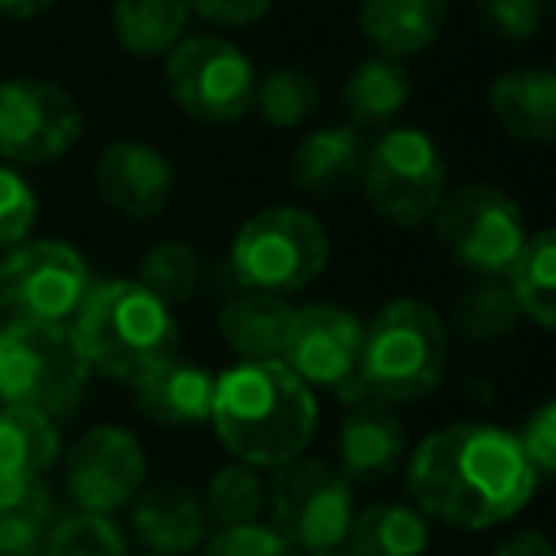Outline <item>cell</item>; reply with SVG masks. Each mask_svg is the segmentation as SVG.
I'll return each instance as SVG.
<instances>
[{"label": "cell", "mask_w": 556, "mask_h": 556, "mask_svg": "<svg viewBox=\"0 0 556 556\" xmlns=\"http://www.w3.org/2000/svg\"><path fill=\"white\" fill-rule=\"evenodd\" d=\"M538 472L510 431L450 424L408 457V495L424 518L454 530H492L533 500Z\"/></svg>", "instance_id": "obj_1"}, {"label": "cell", "mask_w": 556, "mask_h": 556, "mask_svg": "<svg viewBox=\"0 0 556 556\" xmlns=\"http://www.w3.org/2000/svg\"><path fill=\"white\" fill-rule=\"evenodd\" d=\"M210 424L240 465L282 469L317 431V396L282 363H237L214 378Z\"/></svg>", "instance_id": "obj_2"}, {"label": "cell", "mask_w": 556, "mask_h": 556, "mask_svg": "<svg viewBox=\"0 0 556 556\" xmlns=\"http://www.w3.org/2000/svg\"><path fill=\"white\" fill-rule=\"evenodd\" d=\"M73 332L88 366L123 386H138L179 348V325L172 309L149 294L138 278H111L100 287L92 282L73 317Z\"/></svg>", "instance_id": "obj_3"}, {"label": "cell", "mask_w": 556, "mask_h": 556, "mask_svg": "<svg viewBox=\"0 0 556 556\" xmlns=\"http://www.w3.org/2000/svg\"><path fill=\"white\" fill-rule=\"evenodd\" d=\"M88 366L70 320H12L0 332V401L47 419H65L85 401Z\"/></svg>", "instance_id": "obj_4"}, {"label": "cell", "mask_w": 556, "mask_h": 556, "mask_svg": "<svg viewBox=\"0 0 556 556\" xmlns=\"http://www.w3.org/2000/svg\"><path fill=\"white\" fill-rule=\"evenodd\" d=\"M446 370V325L416 298L389 302L363 328L358 378L381 404H412L434 393Z\"/></svg>", "instance_id": "obj_5"}, {"label": "cell", "mask_w": 556, "mask_h": 556, "mask_svg": "<svg viewBox=\"0 0 556 556\" xmlns=\"http://www.w3.org/2000/svg\"><path fill=\"white\" fill-rule=\"evenodd\" d=\"M232 275L244 290L294 294L317 282L328 267V232L309 210L270 206L240 225L232 237Z\"/></svg>", "instance_id": "obj_6"}, {"label": "cell", "mask_w": 556, "mask_h": 556, "mask_svg": "<svg viewBox=\"0 0 556 556\" xmlns=\"http://www.w3.org/2000/svg\"><path fill=\"white\" fill-rule=\"evenodd\" d=\"M270 530L298 553L340 548L348 541L355 518V492L351 480L336 465L317 457H298L282 465L267 488Z\"/></svg>", "instance_id": "obj_7"}, {"label": "cell", "mask_w": 556, "mask_h": 556, "mask_svg": "<svg viewBox=\"0 0 556 556\" xmlns=\"http://www.w3.org/2000/svg\"><path fill=\"white\" fill-rule=\"evenodd\" d=\"M358 187L378 217L416 229L431 222L446 194V161L424 130H389L366 149Z\"/></svg>", "instance_id": "obj_8"}, {"label": "cell", "mask_w": 556, "mask_h": 556, "mask_svg": "<svg viewBox=\"0 0 556 556\" xmlns=\"http://www.w3.org/2000/svg\"><path fill=\"white\" fill-rule=\"evenodd\" d=\"M434 232L450 260L484 278L507 275L526 244L522 210L503 191L484 184L442 194L439 210H434Z\"/></svg>", "instance_id": "obj_9"}, {"label": "cell", "mask_w": 556, "mask_h": 556, "mask_svg": "<svg viewBox=\"0 0 556 556\" xmlns=\"http://www.w3.org/2000/svg\"><path fill=\"white\" fill-rule=\"evenodd\" d=\"M92 290L88 263L58 240L16 244L0 260V313L12 320H70Z\"/></svg>", "instance_id": "obj_10"}, {"label": "cell", "mask_w": 556, "mask_h": 556, "mask_svg": "<svg viewBox=\"0 0 556 556\" xmlns=\"http://www.w3.org/2000/svg\"><path fill=\"white\" fill-rule=\"evenodd\" d=\"M168 92L199 123H237L255 103V70L232 42L199 35L168 50Z\"/></svg>", "instance_id": "obj_11"}, {"label": "cell", "mask_w": 556, "mask_h": 556, "mask_svg": "<svg viewBox=\"0 0 556 556\" xmlns=\"http://www.w3.org/2000/svg\"><path fill=\"white\" fill-rule=\"evenodd\" d=\"M85 134L80 103L54 80L12 77L0 85V156L16 164H54Z\"/></svg>", "instance_id": "obj_12"}, {"label": "cell", "mask_w": 556, "mask_h": 556, "mask_svg": "<svg viewBox=\"0 0 556 556\" xmlns=\"http://www.w3.org/2000/svg\"><path fill=\"white\" fill-rule=\"evenodd\" d=\"M358 355H363V325L355 313L340 305H305L294 309L287 351L278 363L294 370L309 389H332L340 401L363 404L370 401V393L358 378Z\"/></svg>", "instance_id": "obj_13"}, {"label": "cell", "mask_w": 556, "mask_h": 556, "mask_svg": "<svg viewBox=\"0 0 556 556\" xmlns=\"http://www.w3.org/2000/svg\"><path fill=\"white\" fill-rule=\"evenodd\" d=\"M146 488V450L126 427H92L65 454V492L88 515L126 510Z\"/></svg>", "instance_id": "obj_14"}, {"label": "cell", "mask_w": 556, "mask_h": 556, "mask_svg": "<svg viewBox=\"0 0 556 556\" xmlns=\"http://www.w3.org/2000/svg\"><path fill=\"white\" fill-rule=\"evenodd\" d=\"M172 164L146 141H111L96 161V191L126 217H156L172 199Z\"/></svg>", "instance_id": "obj_15"}, {"label": "cell", "mask_w": 556, "mask_h": 556, "mask_svg": "<svg viewBox=\"0 0 556 556\" xmlns=\"http://www.w3.org/2000/svg\"><path fill=\"white\" fill-rule=\"evenodd\" d=\"M130 530L153 556H187L206 545L210 515L199 492L184 484L141 488L130 503Z\"/></svg>", "instance_id": "obj_16"}, {"label": "cell", "mask_w": 556, "mask_h": 556, "mask_svg": "<svg viewBox=\"0 0 556 556\" xmlns=\"http://www.w3.org/2000/svg\"><path fill=\"white\" fill-rule=\"evenodd\" d=\"M404 427L396 412L381 401L351 404L343 416L340 434H336V454H340V472L358 484H378L396 472L404 462Z\"/></svg>", "instance_id": "obj_17"}, {"label": "cell", "mask_w": 556, "mask_h": 556, "mask_svg": "<svg viewBox=\"0 0 556 556\" xmlns=\"http://www.w3.org/2000/svg\"><path fill=\"white\" fill-rule=\"evenodd\" d=\"M134 389L141 416H149L161 427H199L210 424L214 408V374L202 370L199 363L172 355L156 370H149Z\"/></svg>", "instance_id": "obj_18"}, {"label": "cell", "mask_w": 556, "mask_h": 556, "mask_svg": "<svg viewBox=\"0 0 556 556\" xmlns=\"http://www.w3.org/2000/svg\"><path fill=\"white\" fill-rule=\"evenodd\" d=\"M294 325V305L278 294L244 290L217 313V332L240 363H278Z\"/></svg>", "instance_id": "obj_19"}, {"label": "cell", "mask_w": 556, "mask_h": 556, "mask_svg": "<svg viewBox=\"0 0 556 556\" xmlns=\"http://www.w3.org/2000/svg\"><path fill=\"white\" fill-rule=\"evenodd\" d=\"M366 141L355 126H325V130H313L309 138L298 146L294 164H290V176L294 187L305 194H320V199H336V194H348L363 179L366 164Z\"/></svg>", "instance_id": "obj_20"}, {"label": "cell", "mask_w": 556, "mask_h": 556, "mask_svg": "<svg viewBox=\"0 0 556 556\" xmlns=\"http://www.w3.org/2000/svg\"><path fill=\"white\" fill-rule=\"evenodd\" d=\"M488 108L518 141L545 146L556 134V77L545 70H510L492 80Z\"/></svg>", "instance_id": "obj_21"}, {"label": "cell", "mask_w": 556, "mask_h": 556, "mask_svg": "<svg viewBox=\"0 0 556 556\" xmlns=\"http://www.w3.org/2000/svg\"><path fill=\"white\" fill-rule=\"evenodd\" d=\"M450 0H363L358 27L386 58H412L442 35Z\"/></svg>", "instance_id": "obj_22"}, {"label": "cell", "mask_w": 556, "mask_h": 556, "mask_svg": "<svg viewBox=\"0 0 556 556\" xmlns=\"http://www.w3.org/2000/svg\"><path fill=\"white\" fill-rule=\"evenodd\" d=\"M58 457H62V439L54 419L24 408H0V488L4 492L42 484Z\"/></svg>", "instance_id": "obj_23"}, {"label": "cell", "mask_w": 556, "mask_h": 556, "mask_svg": "<svg viewBox=\"0 0 556 556\" xmlns=\"http://www.w3.org/2000/svg\"><path fill=\"white\" fill-rule=\"evenodd\" d=\"M431 530L408 503H370L355 510L348 530V556H427Z\"/></svg>", "instance_id": "obj_24"}, {"label": "cell", "mask_w": 556, "mask_h": 556, "mask_svg": "<svg viewBox=\"0 0 556 556\" xmlns=\"http://www.w3.org/2000/svg\"><path fill=\"white\" fill-rule=\"evenodd\" d=\"M191 24V4L187 0H115L111 27L123 50L134 58H161L184 42Z\"/></svg>", "instance_id": "obj_25"}, {"label": "cell", "mask_w": 556, "mask_h": 556, "mask_svg": "<svg viewBox=\"0 0 556 556\" xmlns=\"http://www.w3.org/2000/svg\"><path fill=\"white\" fill-rule=\"evenodd\" d=\"M412 100V77L396 58H366L351 73L343 88V108H348L355 130L366 126H389Z\"/></svg>", "instance_id": "obj_26"}, {"label": "cell", "mask_w": 556, "mask_h": 556, "mask_svg": "<svg viewBox=\"0 0 556 556\" xmlns=\"http://www.w3.org/2000/svg\"><path fill=\"white\" fill-rule=\"evenodd\" d=\"M510 298L518 313L530 317L538 328H556V237L548 229L526 237L518 260L510 263Z\"/></svg>", "instance_id": "obj_27"}, {"label": "cell", "mask_w": 556, "mask_h": 556, "mask_svg": "<svg viewBox=\"0 0 556 556\" xmlns=\"http://www.w3.org/2000/svg\"><path fill=\"white\" fill-rule=\"evenodd\" d=\"M54 522L58 507L47 484L12 492L0 503V556H42Z\"/></svg>", "instance_id": "obj_28"}, {"label": "cell", "mask_w": 556, "mask_h": 556, "mask_svg": "<svg viewBox=\"0 0 556 556\" xmlns=\"http://www.w3.org/2000/svg\"><path fill=\"white\" fill-rule=\"evenodd\" d=\"M206 515L217 526H248L260 522V515L267 510V484L252 465L229 462L210 477L206 484Z\"/></svg>", "instance_id": "obj_29"}, {"label": "cell", "mask_w": 556, "mask_h": 556, "mask_svg": "<svg viewBox=\"0 0 556 556\" xmlns=\"http://www.w3.org/2000/svg\"><path fill=\"white\" fill-rule=\"evenodd\" d=\"M199 275H202V260L187 240H161L141 260L138 282L172 309V305L191 302L194 287H199Z\"/></svg>", "instance_id": "obj_30"}, {"label": "cell", "mask_w": 556, "mask_h": 556, "mask_svg": "<svg viewBox=\"0 0 556 556\" xmlns=\"http://www.w3.org/2000/svg\"><path fill=\"white\" fill-rule=\"evenodd\" d=\"M317 80L302 70H270L263 80H255V108L275 130L302 126L317 111Z\"/></svg>", "instance_id": "obj_31"}, {"label": "cell", "mask_w": 556, "mask_h": 556, "mask_svg": "<svg viewBox=\"0 0 556 556\" xmlns=\"http://www.w3.org/2000/svg\"><path fill=\"white\" fill-rule=\"evenodd\" d=\"M522 313L503 282H480L457 302V332L472 343H500L518 328Z\"/></svg>", "instance_id": "obj_32"}, {"label": "cell", "mask_w": 556, "mask_h": 556, "mask_svg": "<svg viewBox=\"0 0 556 556\" xmlns=\"http://www.w3.org/2000/svg\"><path fill=\"white\" fill-rule=\"evenodd\" d=\"M42 556H126V538L108 515H58Z\"/></svg>", "instance_id": "obj_33"}, {"label": "cell", "mask_w": 556, "mask_h": 556, "mask_svg": "<svg viewBox=\"0 0 556 556\" xmlns=\"http://www.w3.org/2000/svg\"><path fill=\"white\" fill-rule=\"evenodd\" d=\"M35 214H39V199H35L31 184L20 172L0 168V252L24 244Z\"/></svg>", "instance_id": "obj_34"}, {"label": "cell", "mask_w": 556, "mask_h": 556, "mask_svg": "<svg viewBox=\"0 0 556 556\" xmlns=\"http://www.w3.org/2000/svg\"><path fill=\"white\" fill-rule=\"evenodd\" d=\"M477 16L495 39L526 42L545 24V0H477Z\"/></svg>", "instance_id": "obj_35"}, {"label": "cell", "mask_w": 556, "mask_h": 556, "mask_svg": "<svg viewBox=\"0 0 556 556\" xmlns=\"http://www.w3.org/2000/svg\"><path fill=\"white\" fill-rule=\"evenodd\" d=\"M202 556H302L290 541L278 538L270 526L248 522V526H222L210 533Z\"/></svg>", "instance_id": "obj_36"}, {"label": "cell", "mask_w": 556, "mask_h": 556, "mask_svg": "<svg viewBox=\"0 0 556 556\" xmlns=\"http://www.w3.org/2000/svg\"><path fill=\"white\" fill-rule=\"evenodd\" d=\"M522 446L526 462L533 465L538 477H553L556 472V404L545 401L530 419H526L522 434H515Z\"/></svg>", "instance_id": "obj_37"}, {"label": "cell", "mask_w": 556, "mask_h": 556, "mask_svg": "<svg viewBox=\"0 0 556 556\" xmlns=\"http://www.w3.org/2000/svg\"><path fill=\"white\" fill-rule=\"evenodd\" d=\"M187 4H191V12H199L202 20H210V24L248 27L267 16L275 0H187Z\"/></svg>", "instance_id": "obj_38"}, {"label": "cell", "mask_w": 556, "mask_h": 556, "mask_svg": "<svg viewBox=\"0 0 556 556\" xmlns=\"http://www.w3.org/2000/svg\"><path fill=\"white\" fill-rule=\"evenodd\" d=\"M492 556H556V553L541 530H518L507 541H500V548Z\"/></svg>", "instance_id": "obj_39"}, {"label": "cell", "mask_w": 556, "mask_h": 556, "mask_svg": "<svg viewBox=\"0 0 556 556\" xmlns=\"http://www.w3.org/2000/svg\"><path fill=\"white\" fill-rule=\"evenodd\" d=\"M58 0H0V16L9 20H35L42 16V12L54 9Z\"/></svg>", "instance_id": "obj_40"}, {"label": "cell", "mask_w": 556, "mask_h": 556, "mask_svg": "<svg viewBox=\"0 0 556 556\" xmlns=\"http://www.w3.org/2000/svg\"><path fill=\"white\" fill-rule=\"evenodd\" d=\"M309 556H348V548H320V553H309Z\"/></svg>", "instance_id": "obj_41"}, {"label": "cell", "mask_w": 556, "mask_h": 556, "mask_svg": "<svg viewBox=\"0 0 556 556\" xmlns=\"http://www.w3.org/2000/svg\"><path fill=\"white\" fill-rule=\"evenodd\" d=\"M9 495H12V492H4V488H0V503H4V500H9Z\"/></svg>", "instance_id": "obj_42"}, {"label": "cell", "mask_w": 556, "mask_h": 556, "mask_svg": "<svg viewBox=\"0 0 556 556\" xmlns=\"http://www.w3.org/2000/svg\"><path fill=\"white\" fill-rule=\"evenodd\" d=\"M0 332H4V320H0Z\"/></svg>", "instance_id": "obj_43"}, {"label": "cell", "mask_w": 556, "mask_h": 556, "mask_svg": "<svg viewBox=\"0 0 556 556\" xmlns=\"http://www.w3.org/2000/svg\"><path fill=\"white\" fill-rule=\"evenodd\" d=\"M146 556H153V553H146Z\"/></svg>", "instance_id": "obj_44"}]
</instances>
